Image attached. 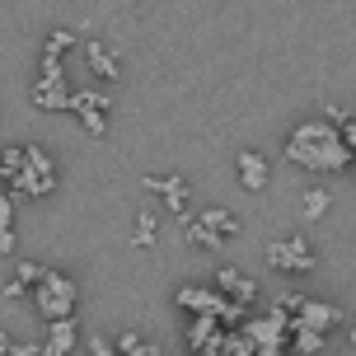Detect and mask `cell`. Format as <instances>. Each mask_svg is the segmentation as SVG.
Returning a JSON list of instances; mask_svg holds the SVG:
<instances>
[{"label":"cell","instance_id":"6da1fadb","mask_svg":"<svg viewBox=\"0 0 356 356\" xmlns=\"http://www.w3.org/2000/svg\"><path fill=\"white\" fill-rule=\"evenodd\" d=\"M286 160L305 169V174H347L352 169V150L342 141V131L323 118H309V122L291 127L286 136Z\"/></svg>","mask_w":356,"mask_h":356},{"label":"cell","instance_id":"7a4b0ae2","mask_svg":"<svg viewBox=\"0 0 356 356\" xmlns=\"http://www.w3.org/2000/svg\"><path fill=\"white\" fill-rule=\"evenodd\" d=\"M239 216L225 211V207H211V211H197L183 220V239H188V249H202V253H216L225 249L230 239H239Z\"/></svg>","mask_w":356,"mask_h":356},{"label":"cell","instance_id":"3957f363","mask_svg":"<svg viewBox=\"0 0 356 356\" xmlns=\"http://www.w3.org/2000/svg\"><path fill=\"white\" fill-rule=\"evenodd\" d=\"M56 160L42 150L38 141H24V160H19V174L10 178V197H47L56 193Z\"/></svg>","mask_w":356,"mask_h":356},{"label":"cell","instance_id":"277c9868","mask_svg":"<svg viewBox=\"0 0 356 356\" xmlns=\"http://www.w3.org/2000/svg\"><path fill=\"white\" fill-rule=\"evenodd\" d=\"M263 258H267V267L282 272V277H305V272L319 267V253H314V244H309L305 234H277V239H267Z\"/></svg>","mask_w":356,"mask_h":356},{"label":"cell","instance_id":"5b68a950","mask_svg":"<svg viewBox=\"0 0 356 356\" xmlns=\"http://www.w3.org/2000/svg\"><path fill=\"white\" fill-rule=\"evenodd\" d=\"M75 300H80V286H75V277H66V272H47L33 291V305L47 323L75 319Z\"/></svg>","mask_w":356,"mask_h":356},{"label":"cell","instance_id":"8992f818","mask_svg":"<svg viewBox=\"0 0 356 356\" xmlns=\"http://www.w3.org/2000/svg\"><path fill=\"white\" fill-rule=\"evenodd\" d=\"M71 94L75 89L66 85V71L56 61H38V75H33V85H29L33 108H42V113H66L71 108Z\"/></svg>","mask_w":356,"mask_h":356},{"label":"cell","instance_id":"52a82bcc","mask_svg":"<svg viewBox=\"0 0 356 356\" xmlns=\"http://www.w3.org/2000/svg\"><path fill=\"white\" fill-rule=\"evenodd\" d=\"M145 188L160 197L174 216H183V220L193 216V183H188V178H178V174H150V178H145Z\"/></svg>","mask_w":356,"mask_h":356},{"label":"cell","instance_id":"ba28073f","mask_svg":"<svg viewBox=\"0 0 356 356\" xmlns=\"http://www.w3.org/2000/svg\"><path fill=\"white\" fill-rule=\"evenodd\" d=\"M66 113L80 118V127H85L89 136H104L108 131V94H99V89H75Z\"/></svg>","mask_w":356,"mask_h":356},{"label":"cell","instance_id":"9c48e42d","mask_svg":"<svg viewBox=\"0 0 356 356\" xmlns=\"http://www.w3.org/2000/svg\"><path fill=\"white\" fill-rule=\"evenodd\" d=\"M211 286L225 296V305H239V309H253V300H258V282L239 267H216Z\"/></svg>","mask_w":356,"mask_h":356},{"label":"cell","instance_id":"30bf717a","mask_svg":"<svg viewBox=\"0 0 356 356\" xmlns=\"http://www.w3.org/2000/svg\"><path fill=\"white\" fill-rule=\"evenodd\" d=\"M174 300H178V309H188L193 319H207V314H211V319H220V314L230 309V305H225V296H220L216 286H178Z\"/></svg>","mask_w":356,"mask_h":356},{"label":"cell","instance_id":"8fae6325","mask_svg":"<svg viewBox=\"0 0 356 356\" xmlns=\"http://www.w3.org/2000/svg\"><path fill=\"white\" fill-rule=\"evenodd\" d=\"M296 328H305V333H323V338H328L333 328H342V309H338V305H323V300H314V296H309V300L300 305V314L291 319V333H296Z\"/></svg>","mask_w":356,"mask_h":356},{"label":"cell","instance_id":"7c38bea8","mask_svg":"<svg viewBox=\"0 0 356 356\" xmlns=\"http://www.w3.org/2000/svg\"><path fill=\"white\" fill-rule=\"evenodd\" d=\"M225 333L230 328L220 319H211V314L207 319H193V328H188V352L193 356H220L225 352Z\"/></svg>","mask_w":356,"mask_h":356},{"label":"cell","instance_id":"4fadbf2b","mask_svg":"<svg viewBox=\"0 0 356 356\" xmlns=\"http://www.w3.org/2000/svg\"><path fill=\"white\" fill-rule=\"evenodd\" d=\"M85 66L99 75V80H118V75H122V52H118L108 38H89L85 42Z\"/></svg>","mask_w":356,"mask_h":356},{"label":"cell","instance_id":"5bb4252c","mask_svg":"<svg viewBox=\"0 0 356 356\" xmlns=\"http://www.w3.org/2000/svg\"><path fill=\"white\" fill-rule=\"evenodd\" d=\"M234 169H239V188H249V193H263L267 174H272V164H267L263 150H239V155H234Z\"/></svg>","mask_w":356,"mask_h":356},{"label":"cell","instance_id":"9a60e30c","mask_svg":"<svg viewBox=\"0 0 356 356\" xmlns=\"http://www.w3.org/2000/svg\"><path fill=\"white\" fill-rule=\"evenodd\" d=\"M80 323L75 319H61V323H47V333H42V356H71L80 347Z\"/></svg>","mask_w":356,"mask_h":356},{"label":"cell","instance_id":"2e32d148","mask_svg":"<svg viewBox=\"0 0 356 356\" xmlns=\"http://www.w3.org/2000/svg\"><path fill=\"white\" fill-rule=\"evenodd\" d=\"M113 342H118V356H164L160 342L145 338V333H136V328H122Z\"/></svg>","mask_w":356,"mask_h":356},{"label":"cell","instance_id":"e0dca14e","mask_svg":"<svg viewBox=\"0 0 356 356\" xmlns=\"http://www.w3.org/2000/svg\"><path fill=\"white\" fill-rule=\"evenodd\" d=\"M328 207H333V193H328V188H305V197H300V216L305 220H323Z\"/></svg>","mask_w":356,"mask_h":356},{"label":"cell","instance_id":"ac0fdd59","mask_svg":"<svg viewBox=\"0 0 356 356\" xmlns=\"http://www.w3.org/2000/svg\"><path fill=\"white\" fill-rule=\"evenodd\" d=\"M155 239H160V211H141L136 230H131V244L136 249H155Z\"/></svg>","mask_w":356,"mask_h":356},{"label":"cell","instance_id":"d6986e66","mask_svg":"<svg viewBox=\"0 0 356 356\" xmlns=\"http://www.w3.org/2000/svg\"><path fill=\"white\" fill-rule=\"evenodd\" d=\"M75 47V29H52L47 42H42V61H56L61 66V52H71Z\"/></svg>","mask_w":356,"mask_h":356},{"label":"cell","instance_id":"ffe728a7","mask_svg":"<svg viewBox=\"0 0 356 356\" xmlns=\"http://www.w3.org/2000/svg\"><path fill=\"white\" fill-rule=\"evenodd\" d=\"M323 347H328V338H323V333H305V328H296V333H291V356H319Z\"/></svg>","mask_w":356,"mask_h":356},{"label":"cell","instance_id":"44dd1931","mask_svg":"<svg viewBox=\"0 0 356 356\" xmlns=\"http://www.w3.org/2000/svg\"><path fill=\"white\" fill-rule=\"evenodd\" d=\"M220 356H258V342H253L249 328H230L225 333V352Z\"/></svg>","mask_w":356,"mask_h":356},{"label":"cell","instance_id":"7402d4cb","mask_svg":"<svg viewBox=\"0 0 356 356\" xmlns=\"http://www.w3.org/2000/svg\"><path fill=\"white\" fill-rule=\"evenodd\" d=\"M47 272H52V267L33 263V258H19V263H15V282L24 286V291H38V282H42V277H47Z\"/></svg>","mask_w":356,"mask_h":356},{"label":"cell","instance_id":"603a6c76","mask_svg":"<svg viewBox=\"0 0 356 356\" xmlns=\"http://www.w3.org/2000/svg\"><path fill=\"white\" fill-rule=\"evenodd\" d=\"M85 352L89 356H118V342H108L104 333H89V338H85Z\"/></svg>","mask_w":356,"mask_h":356},{"label":"cell","instance_id":"cb8c5ba5","mask_svg":"<svg viewBox=\"0 0 356 356\" xmlns=\"http://www.w3.org/2000/svg\"><path fill=\"white\" fill-rule=\"evenodd\" d=\"M15 230V197H10V188H0V234Z\"/></svg>","mask_w":356,"mask_h":356},{"label":"cell","instance_id":"d4e9b609","mask_svg":"<svg viewBox=\"0 0 356 356\" xmlns=\"http://www.w3.org/2000/svg\"><path fill=\"white\" fill-rule=\"evenodd\" d=\"M24 296H29V291H24V286L10 277V282H5V300H24Z\"/></svg>","mask_w":356,"mask_h":356},{"label":"cell","instance_id":"484cf974","mask_svg":"<svg viewBox=\"0 0 356 356\" xmlns=\"http://www.w3.org/2000/svg\"><path fill=\"white\" fill-rule=\"evenodd\" d=\"M15 249H19V234L5 230V234H0V253H15Z\"/></svg>","mask_w":356,"mask_h":356},{"label":"cell","instance_id":"4316f807","mask_svg":"<svg viewBox=\"0 0 356 356\" xmlns=\"http://www.w3.org/2000/svg\"><path fill=\"white\" fill-rule=\"evenodd\" d=\"M10 352H15V338H10V333L0 328V356H10Z\"/></svg>","mask_w":356,"mask_h":356},{"label":"cell","instance_id":"83f0119b","mask_svg":"<svg viewBox=\"0 0 356 356\" xmlns=\"http://www.w3.org/2000/svg\"><path fill=\"white\" fill-rule=\"evenodd\" d=\"M347 338H352V347H356V328H347Z\"/></svg>","mask_w":356,"mask_h":356},{"label":"cell","instance_id":"f1b7e54d","mask_svg":"<svg viewBox=\"0 0 356 356\" xmlns=\"http://www.w3.org/2000/svg\"><path fill=\"white\" fill-rule=\"evenodd\" d=\"M0 188H5V164H0Z\"/></svg>","mask_w":356,"mask_h":356},{"label":"cell","instance_id":"f546056e","mask_svg":"<svg viewBox=\"0 0 356 356\" xmlns=\"http://www.w3.org/2000/svg\"><path fill=\"white\" fill-rule=\"evenodd\" d=\"M183 356H193V352H183Z\"/></svg>","mask_w":356,"mask_h":356}]
</instances>
